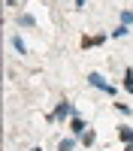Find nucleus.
I'll return each mask as SVG.
<instances>
[{"instance_id": "nucleus-1", "label": "nucleus", "mask_w": 133, "mask_h": 151, "mask_svg": "<svg viewBox=\"0 0 133 151\" xmlns=\"http://www.w3.org/2000/svg\"><path fill=\"white\" fill-rule=\"evenodd\" d=\"M70 127H73V133H82V130H85V124H82L79 118H73V124H70Z\"/></svg>"}]
</instances>
